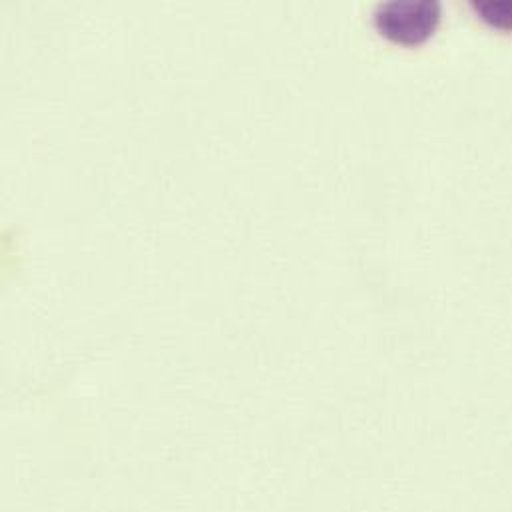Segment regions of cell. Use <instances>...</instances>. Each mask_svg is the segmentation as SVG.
<instances>
[{
    "instance_id": "2",
    "label": "cell",
    "mask_w": 512,
    "mask_h": 512,
    "mask_svg": "<svg viewBox=\"0 0 512 512\" xmlns=\"http://www.w3.org/2000/svg\"><path fill=\"white\" fill-rule=\"evenodd\" d=\"M471 6L487 24L499 30H512V0H475Z\"/></svg>"
},
{
    "instance_id": "1",
    "label": "cell",
    "mask_w": 512,
    "mask_h": 512,
    "mask_svg": "<svg viewBox=\"0 0 512 512\" xmlns=\"http://www.w3.org/2000/svg\"><path fill=\"white\" fill-rule=\"evenodd\" d=\"M443 8L437 0H391L377 6L373 20L391 42L419 46L439 28Z\"/></svg>"
}]
</instances>
